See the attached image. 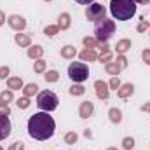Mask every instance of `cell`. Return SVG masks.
<instances>
[{
	"label": "cell",
	"instance_id": "7a4b0ae2",
	"mask_svg": "<svg viewBox=\"0 0 150 150\" xmlns=\"http://www.w3.org/2000/svg\"><path fill=\"white\" fill-rule=\"evenodd\" d=\"M136 2L134 0H112L110 2V12L113 19L117 21H127L136 14Z\"/></svg>",
	"mask_w": 150,
	"mask_h": 150
},
{
	"label": "cell",
	"instance_id": "ba28073f",
	"mask_svg": "<svg viewBox=\"0 0 150 150\" xmlns=\"http://www.w3.org/2000/svg\"><path fill=\"white\" fill-rule=\"evenodd\" d=\"M77 4H80V5H89V4H94L96 0H75Z\"/></svg>",
	"mask_w": 150,
	"mask_h": 150
},
{
	"label": "cell",
	"instance_id": "277c9868",
	"mask_svg": "<svg viewBox=\"0 0 150 150\" xmlns=\"http://www.w3.org/2000/svg\"><path fill=\"white\" fill-rule=\"evenodd\" d=\"M94 33H96V38H98L100 42H107V40L115 33V25H113V21L105 19V18L100 19V21H96V25H94Z\"/></svg>",
	"mask_w": 150,
	"mask_h": 150
},
{
	"label": "cell",
	"instance_id": "3957f363",
	"mask_svg": "<svg viewBox=\"0 0 150 150\" xmlns=\"http://www.w3.org/2000/svg\"><path fill=\"white\" fill-rule=\"evenodd\" d=\"M58 96L52 93V91H42L37 96V107L42 110V112H52L58 108Z\"/></svg>",
	"mask_w": 150,
	"mask_h": 150
},
{
	"label": "cell",
	"instance_id": "52a82bcc",
	"mask_svg": "<svg viewBox=\"0 0 150 150\" xmlns=\"http://www.w3.org/2000/svg\"><path fill=\"white\" fill-rule=\"evenodd\" d=\"M11 129H12V126H11L9 117L0 115V142H2V140H5V138L11 134Z\"/></svg>",
	"mask_w": 150,
	"mask_h": 150
},
{
	"label": "cell",
	"instance_id": "9c48e42d",
	"mask_svg": "<svg viewBox=\"0 0 150 150\" xmlns=\"http://www.w3.org/2000/svg\"><path fill=\"white\" fill-rule=\"evenodd\" d=\"M134 2H136V4H147L149 0H134Z\"/></svg>",
	"mask_w": 150,
	"mask_h": 150
},
{
	"label": "cell",
	"instance_id": "8992f818",
	"mask_svg": "<svg viewBox=\"0 0 150 150\" xmlns=\"http://www.w3.org/2000/svg\"><path fill=\"white\" fill-rule=\"evenodd\" d=\"M86 18L89 21H100L105 18V7L101 4H91L86 9Z\"/></svg>",
	"mask_w": 150,
	"mask_h": 150
},
{
	"label": "cell",
	"instance_id": "5b68a950",
	"mask_svg": "<svg viewBox=\"0 0 150 150\" xmlns=\"http://www.w3.org/2000/svg\"><path fill=\"white\" fill-rule=\"evenodd\" d=\"M68 77H70L74 82H77V84L87 80V77H89V68H87V65H84V63H80V61L70 63V67H68Z\"/></svg>",
	"mask_w": 150,
	"mask_h": 150
},
{
	"label": "cell",
	"instance_id": "6da1fadb",
	"mask_svg": "<svg viewBox=\"0 0 150 150\" xmlns=\"http://www.w3.org/2000/svg\"><path fill=\"white\" fill-rule=\"evenodd\" d=\"M54 131H56V122L47 112L33 113L28 119V134L33 140L45 142V140L52 138Z\"/></svg>",
	"mask_w": 150,
	"mask_h": 150
}]
</instances>
